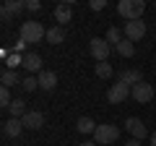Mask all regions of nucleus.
Returning <instances> with one entry per match:
<instances>
[{
    "mask_svg": "<svg viewBox=\"0 0 156 146\" xmlns=\"http://www.w3.org/2000/svg\"><path fill=\"white\" fill-rule=\"evenodd\" d=\"M18 37H21L23 45H39L42 39H47V29L39 21H23L18 29Z\"/></svg>",
    "mask_w": 156,
    "mask_h": 146,
    "instance_id": "obj_1",
    "label": "nucleus"
},
{
    "mask_svg": "<svg viewBox=\"0 0 156 146\" xmlns=\"http://www.w3.org/2000/svg\"><path fill=\"white\" fill-rule=\"evenodd\" d=\"M143 11H146L143 0H120V3H117V13H120L125 21H140Z\"/></svg>",
    "mask_w": 156,
    "mask_h": 146,
    "instance_id": "obj_2",
    "label": "nucleus"
},
{
    "mask_svg": "<svg viewBox=\"0 0 156 146\" xmlns=\"http://www.w3.org/2000/svg\"><path fill=\"white\" fill-rule=\"evenodd\" d=\"M117 138H120V128H117V125H112V123L96 125V130H94V144L96 146H109V144H115Z\"/></svg>",
    "mask_w": 156,
    "mask_h": 146,
    "instance_id": "obj_3",
    "label": "nucleus"
},
{
    "mask_svg": "<svg viewBox=\"0 0 156 146\" xmlns=\"http://www.w3.org/2000/svg\"><path fill=\"white\" fill-rule=\"evenodd\" d=\"M89 52H91V57H94L96 63H107V57H109L112 47H109V42H107V39L96 37V39L89 42Z\"/></svg>",
    "mask_w": 156,
    "mask_h": 146,
    "instance_id": "obj_4",
    "label": "nucleus"
},
{
    "mask_svg": "<svg viewBox=\"0 0 156 146\" xmlns=\"http://www.w3.org/2000/svg\"><path fill=\"white\" fill-rule=\"evenodd\" d=\"M128 97H130V86H128V84H122V81L112 84V86H109V91H107V99H109V104H122Z\"/></svg>",
    "mask_w": 156,
    "mask_h": 146,
    "instance_id": "obj_5",
    "label": "nucleus"
},
{
    "mask_svg": "<svg viewBox=\"0 0 156 146\" xmlns=\"http://www.w3.org/2000/svg\"><path fill=\"white\" fill-rule=\"evenodd\" d=\"M130 97H133L138 104H148V102L154 99V86L146 84V81H140V84H135L133 89H130Z\"/></svg>",
    "mask_w": 156,
    "mask_h": 146,
    "instance_id": "obj_6",
    "label": "nucleus"
},
{
    "mask_svg": "<svg viewBox=\"0 0 156 146\" xmlns=\"http://www.w3.org/2000/svg\"><path fill=\"white\" fill-rule=\"evenodd\" d=\"M125 128L130 130V136H133L135 141H143V138H151V133H148V128H146V123L140 118H128L125 120Z\"/></svg>",
    "mask_w": 156,
    "mask_h": 146,
    "instance_id": "obj_7",
    "label": "nucleus"
},
{
    "mask_svg": "<svg viewBox=\"0 0 156 146\" xmlns=\"http://www.w3.org/2000/svg\"><path fill=\"white\" fill-rule=\"evenodd\" d=\"M143 37H146V24L143 21H128V24H125V39L140 42Z\"/></svg>",
    "mask_w": 156,
    "mask_h": 146,
    "instance_id": "obj_8",
    "label": "nucleus"
},
{
    "mask_svg": "<svg viewBox=\"0 0 156 146\" xmlns=\"http://www.w3.org/2000/svg\"><path fill=\"white\" fill-rule=\"evenodd\" d=\"M70 18H73V0L57 3V5H55V21H57V26H65Z\"/></svg>",
    "mask_w": 156,
    "mask_h": 146,
    "instance_id": "obj_9",
    "label": "nucleus"
},
{
    "mask_svg": "<svg viewBox=\"0 0 156 146\" xmlns=\"http://www.w3.org/2000/svg\"><path fill=\"white\" fill-rule=\"evenodd\" d=\"M21 120H23V128L26 130H39L42 125H44V115L39 112V110H29Z\"/></svg>",
    "mask_w": 156,
    "mask_h": 146,
    "instance_id": "obj_10",
    "label": "nucleus"
},
{
    "mask_svg": "<svg viewBox=\"0 0 156 146\" xmlns=\"http://www.w3.org/2000/svg\"><path fill=\"white\" fill-rule=\"evenodd\" d=\"M23 8H26L23 0H8V3H3V21H11V18L18 16Z\"/></svg>",
    "mask_w": 156,
    "mask_h": 146,
    "instance_id": "obj_11",
    "label": "nucleus"
},
{
    "mask_svg": "<svg viewBox=\"0 0 156 146\" xmlns=\"http://www.w3.org/2000/svg\"><path fill=\"white\" fill-rule=\"evenodd\" d=\"M3 133H5L8 138H18V136L23 133V120H18V118L5 120V125H3Z\"/></svg>",
    "mask_w": 156,
    "mask_h": 146,
    "instance_id": "obj_12",
    "label": "nucleus"
},
{
    "mask_svg": "<svg viewBox=\"0 0 156 146\" xmlns=\"http://www.w3.org/2000/svg\"><path fill=\"white\" fill-rule=\"evenodd\" d=\"M37 78H39V89H44V91H50V89L57 86V73L55 71H42Z\"/></svg>",
    "mask_w": 156,
    "mask_h": 146,
    "instance_id": "obj_13",
    "label": "nucleus"
},
{
    "mask_svg": "<svg viewBox=\"0 0 156 146\" xmlns=\"http://www.w3.org/2000/svg\"><path fill=\"white\" fill-rule=\"evenodd\" d=\"M23 68H26L29 73H42V57L37 55V52H26L23 55Z\"/></svg>",
    "mask_w": 156,
    "mask_h": 146,
    "instance_id": "obj_14",
    "label": "nucleus"
},
{
    "mask_svg": "<svg viewBox=\"0 0 156 146\" xmlns=\"http://www.w3.org/2000/svg\"><path fill=\"white\" fill-rule=\"evenodd\" d=\"M0 81H3L5 89H11V86H16V84H23V78L18 76V71H8V68L0 73Z\"/></svg>",
    "mask_w": 156,
    "mask_h": 146,
    "instance_id": "obj_15",
    "label": "nucleus"
},
{
    "mask_svg": "<svg viewBox=\"0 0 156 146\" xmlns=\"http://www.w3.org/2000/svg\"><path fill=\"white\" fill-rule=\"evenodd\" d=\"M120 81H122V84H128L130 89H133L135 84H140V81H143V76H140V73L135 71V68H128V71H122V73H120Z\"/></svg>",
    "mask_w": 156,
    "mask_h": 146,
    "instance_id": "obj_16",
    "label": "nucleus"
},
{
    "mask_svg": "<svg viewBox=\"0 0 156 146\" xmlns=\"http://www.w3.org/2000/svg\"><path fill=\"white\" fill-rule=\"evenodd\" d=\"M47 42H50V45H60V42H65V29H62V26L47 29Z\"/></svg>",
    "mask_w": 156,
    "mask_h": 146,
    "instance_id": "obj_17",
    "label": "nucleus"
},
{
    "mask_svg": "<svg viewBox=\"0 0 156 146\" xmlns=\"http://www.w3.org/2000/svg\"><path fill=\"white\" fill-rule=\"evenodd\" d=\"M8 112H11V118H18V120H21L23 115L29 112V110H26V102H23V99H13V104L8 107Z\"/></svg>",
    "mask_w": 156,
    "mask_h": 146,
    "instance_id": "obj_18",
    "label": "nucleus"
},
{
    "mask_svg": "<svg viewBox=\"0 0 156 146\" xmlns=\"http://www.w3.org/2000/svg\"><path fill=\"white\" fill-rule=\"evenodd\" d=\"M76 128H78V133H94V130H96V123H94L91 118H78Z\"/></svg>",
    "mask_w": 156,
    "mask_h": 146,
    "instance_id": "obj_19",
    "label": "nucleus"
},
{
    "mask_svg": "<svg viewBox=\"0 0 156 146\" xmlns=\"http://www.w3.org/2000/svg\"><path fill=\"white\" fill-rule=\"evenodd\" d=\"M115 50L120 52V55H122V57H133V55H135V45H133V42H130V39H122V42H120V45L115 47Z\"/></svg>",
    "mask_w": 156,
    "mask_h": 146,
    "instance_id": "obj_20",
    "label": "nucleus"
},
{
    "mask_svg": "<svg viewBox=\"0 0 156 146\" xmlns=\"http://www.w3.org/2000/svg\"><path fill=\"white\" fill-rule=\"evenodd\" d=\"M18 65H23V55L21 52H11V55L5 57V68L8 71H16Z\"/></svg>",
    "mask_w": 156,
    "mask_h": 146,
    "instance_id": "obj_21",
    "label": "nucleus"
},
{
    "mask_svg": "<svg viewBox=\"0 0 156 146\" xmlns=\"http://www.w3.org/2000/svg\"><path fill=\"white\" fill-rule=\"evenodd\" d=\"M104 39L107 42H109V45H120V42H122L125 39V37H120V29H117V26H109V29H107V37H104Z\"/></svg>",
    "mask_w": 156,
    "mask_h": 146,
    "instance_id": "obj_22",
    "label": "nucleus"
},
{
    "mask_svg": "<svg viewBox=\"0 0 156 146\" xmlns=\"http://www.w3.org/2000/svg\"><path fill=\"white\" fill-rule=\"evenodd\" d=\"M96 76H99V78H112V65L109 63H96Z\"/></svg>",
    "mask_w": 156,
    "mask_h": 146,
    "instance_id": "obj_23",
    "label": "nucleus"
},
{
    "mask_svg": "<svg viewBox=\"0 0 156 146\" xmlns=\"http://www.w3.org/2000/svg\"><path fill=\"white\" fill-rule=\"evenodd\" d=\"M37 86H39V78H37V76H26L23 84H21V89H23V91H34Z\"/></svg>",
    "mask_w": 156,
    "mask_h": 146,
    "instance_id": "obj_24",
    "label": "nucleus"
},
{
    "mask_svg": "<svg viewBox=\"0 0 156 146\" xmlns=\"http://www.w3.org/2000/svg\"><path fill=\"white\" fill-rule=\"evenodd\" d=\"M0 102H3V107H11L13 104V97H11V89H0Z\"/></svg>",
    "mask_w": 156,
    "mask_h": 146,
    "instance_id": "obj_25",
    "label": "nucleus"
},
{
    "mask_svg": "<svg viewBox=\"0 0 156 146\" xmlns=\"http://www.w3.org/2000/svg\"><path fill=\"white\" fill-rule=\"evenodd\" d=\"M26 11L39 13V11H42V3H39V0H26Z\"/></svg>",
    "mask_w": 156,
    "mask_h": 146,
    "instance_id": "obj_26",
    "label": "nucleus"
},
{
    "mask_svg": "<svg viewBox=\"0 0 156 146\" xmlns=\"http://www.w3.org/2000/svg\"><path fill=\"white\" fill-rule=\"evenodd\" d=\"M91 8H94V11H101V8H107V3L104 0H91Z\"/></svg>",
    "mask_w": 156,
    "mask_h": 146,
    "instance_id": "obj_27",
    "label": "nucleus"
},
{
    "mask_svg": "<svg viewBox=\"0 0 156 146\" xmlns=\"http://www.w3.org/2000/svg\"><path fill=\"white\" fill-rule=\"evenodd\" d=\"M125 146H140V141H135V138H130V141H128V144H125Z\"/></svg>",
    "mask_w": 156,
    "mask_h": 146,
    "instance_id": "obj_28",
    "label": "nucleus"
},
{
    "mask_svg": "<svg viewBox=\"0 0 156 146\" xmlns=\"http://www.w3.org/2000/svg\"><path fill=\"white\" fill-rule=\"evenodd\" d=\"M148 141H151V146H156V130L151 133V138H148Z\"/></svg>",
    "mask_w": 156,
    "mask_h": 146,
    "instance_id": "obj_29",
    "label": "nucleus"
},
{
    "mask_svg": "<svg viewBox=\"0 0 156 146\" xmlns=\"http://www.w3.org/2000/svg\"><path fill=\"white\" fill-rule=\"evenodd\" d=\"M78 146H96L94 141H83V144H78Z\"/></svg>",
    "mask_w": 156,
    "mask_h": 146,
    "instance_id": "obj_30",
    "label": "nucleus"
},
{
    "mask_svg": "<svg viewBox=\"0 0 156 146\" xmlns=\"http://www.w3.org/2000/svg\"><path fill=\"white\" fill-rule=\"evenodd\" d=\"M154 8H156V3H154Z\"/></svg>",
    "mask_w": 156,
    "mask_h": 146,
    "instance_id": "obj_31",
    "label": "nucleus"
}]
</instances>
